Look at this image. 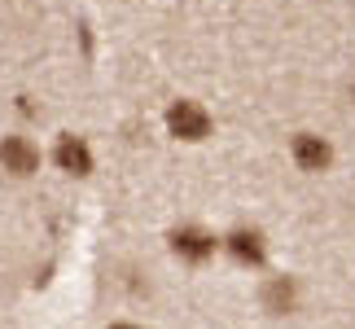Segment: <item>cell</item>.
<instances>
[{
    "label": "cell",
    "instance_id": "obj_7",
    "mask_svg": "<svg viewBox=\"0 0 355 329\" xmlns=\"http://www.w3.org/2000/svg\"><path fill=\"white\" fill-rule=\"evenodd\" d=\"M263 312H272V317H290V312L298 307V281L294 277H272L263 281Z\"/></svg>",
    "mask_w": 355,
    "mask_h": 329
},
{
    "label": "cell",
    "instance_id": "obj_4",
    "mask_svg": "<svg viewBox=\"0 0 355 329\" xmlns=\"http://www.w3.org/2000/svg\"><path fill=\"white\" fill-rule=\"evenodd\" d=\"M0 171L18 176V180L35 176L40 171V145L31 136H5V141H0Z\"/></svg>",
    "mask_w": 355,
    "mask_h": 329
},
{
    "label": "cell",
    "instance_id": "obj_2",
    "mask_svg": "<svg viewBox=\"0 0 355 329\" xmlns=\"http://www.w3.org/2000/svg\"><path fill=\"white\" fill-rule=\"evenodd\" d=\"M290 158H294L298 171L320 176V171L334 167V145H329V136H320V132H298L290 141Z\"/></svg>",
    "mask_w": 355,
    "mask_h": 329
},
{
    "label": "cell",
    "instance_id": "obj_3",
    "mask_svg": "<svg viewBox=\"0 0 355 329\" xmlns=\"http://www.w3.org/2000/svg\"><path fill=\"white\" fill-rule=\"evenodd\" d=\"M220 246L228 251V259H233V264H241V268H263V264H268V237H263L254 224H237Z\"/></svg>",
    "mask_w": 355,
    "mask_h": 329
},
{
    "label": "cell",
    "instance_id": "obj_5",
    "mask_svg": "<svg viewBox=\"0 0 355 329\" xmlns=\"http://www.w3.org/2000/svg\"><path fill=\"white\" fill-rule=\"evenodd\" d=\"M215 233L207 228H198V224H180V228H171V255L175 259H184V264H207V259L215 255Z\"/></svg>",
    "mask_w": 355,
    "mask_h": 329
},
{
    "label": "cell",
    "instance_id": "obj_6",
    "mask_svg": "<svg viewBox=\"0 0 355 329\" xmlns=\"http://www.w3.org/2000/svg\"><path fill=\"white\" fill-rule=\"evenodd\" d=\"M53 162H58V171H66V176H88L92 171V145L75 132H62L58 145H53Z\"/></svg>",
    "mask_w": 355,
    "mask_h": 329
},
{
    "label": "cell",
    "instance_id": "obj_1",
    "mask_svg": "<svg viewBox=\"0 0 355 329\" xmlns=\"http://www.w3.org/2000/svg\"><path fill=\"white\" fill-rule=\"evenodd\" d=\"M162 123H167V132L175 136V141H189V145H198V141L211 136V110L202 101H189V97L171 101L167 115H162Z\"/></svg>",
    "mask_w": 355,
    "mask_h": 329
},
{
    "label": "cell",
    "instance_id": "obj_8",
    "mask_svg": "<svg viewBox=\"0 0 355 329\" xmlns=\"http://www.w3.org/2000/svg\"><path fill=\"white\" fill-rule=\"evenodd\" d=\"M110 329H141V325H128V321H119V325H110Z\"/></svg>",
    "mask_w": 355,
    "mask_h": 329
}]
</instances>
